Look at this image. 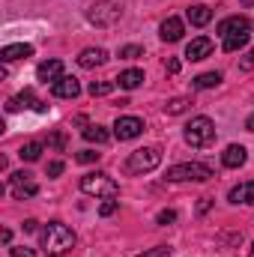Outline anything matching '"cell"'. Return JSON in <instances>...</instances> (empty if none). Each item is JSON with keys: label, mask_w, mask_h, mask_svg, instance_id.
Here are the masks:
<instances>
[{"label": "cell", "mask_w": 254, "mask_h": 257, "mask_svg": "<svg viewBox=\"0 0 254 257\" xmlns=\"http://www.w3.org/2000/svg\"><path fill=\"white\" fill-rule=\"evenodd\" d=\"M39 242H42V251L51 257L66 254L69 248H75V230L66 227L63 221H48L39 233Z\"/></svg>", "instance_id": "cell-1"}, {"label": "cell", "mask_w": 254, "mask_h": 257, "mask_svg": "<svg viewBox=\"0 0 254 257\" xmlns=\"http://www.w3.org/2000/svg\"><path fill=\"white\" fill-rule=\"evenodd\" d=\"M183 138H186V144H189V147L203 150V147H209V144L215 141V123H212L209 117H191L189 123H186Z\"/></svg>", "instance_id": "cell-2"}, {"label": "cell", "mask_w": 254, "mask_h": 257, "mask_svg": "<svg viewBox=\"0 0 254 257\" xmlns=\"http://www.w3.org/2000/svg\"><path fill=\"white\" fill-rule=\"evenodd\" d=\"M162 165V150L159 147H141L129 153L126 159V174H150Z\"/></svg>", "instance_id": "cell-3"}, {"label": "cell", "mask_w": 254, "mask_h": 257, "mask_svg": "<svg viewBox=\"0 0 254 257\" xmlns=\"http://www.w3.org/2000/svg\"><path fill=\"white\" fill-rule=\"evenodd\" d=\"M81 192L90 194V197L111 200V197L120 194V186H117L108 174H84V177H81Z\"/></svg>", "instance_id": "cell-4"}, {"label": "cell", "mask_w": 254, "mask_h": 257, "mask_svg": "<svg viewBox=\"0 0 254 257\" xmlns=\"http://www.w3.org/2000/svg\"><path fill=\"white\" fill-rule=\"evenodd\" d=\"M209 177H212V171H209L206 165H200V162L174 165V168H168V174H165V180H171V183H206Z\"/></svg>", "instance_id": "cell-5"}, {"label": "cell", "mask_w": 254, "mask_h": 257, "mask_svg": "<svg viewBox=\"0 0 254 257\" xmlns=\"http://www.w3.org/2000/svg\"><path fill=\"white\" fill-rule=\"evenodd\" d=\"M87 18H90L96 27H111V24L120 18V6L111 3V0H99V3H93V6L87 9Z\"/></svg>", "instance_id": "cell-6"}, {"label": "cell", "mask_w": 254, "mask_h": 257, "mask_svg": "<svg viewBox=\"0 0 254 257\" xmlns=\"http://www.w3.org/2000/svg\"><path fill=\"white\" fill-rule=\"evenodd\" d=\"M9 183H12V194H15L18 200H24V197H33V194L39 192V186L33 183V174H27V171H18V174H12V177H9Z\"/></svg>", "instance_id": "cell-7"}, {"label": "cell", "mask_w": 254, "mask_h": 257, "mask_svg": "<svg viewBox=\"0 0 254 257\" xmlns=\"http://www.w3.org/2000/svg\"><path fill=\"white\" fill-rule=\"evenodd\" d=\"M144 132V120L141 117H117L114 123V138L117 141H132Z\"/></svg>", "instance_id": "cell-8"}, {"label": "cell", "mask_w": 254, "mask_h": 257, "mask_svg": "<svg viewBox=\"0 0 254 257\" xmlns=\"http://www.w3.org/2000/svg\"><path fill=\"white\" fill-rule=\"evenodd\" d=\"M209 54H212V39H206V36H197L186 45V60H191V63L206 60Z\"/></svg>", "instance_id": "cell-9"}, {"label": "cell", "mask_w": 254, "mask_h": 257, "mask_svg": "<svg viewBox=\"0 0 254 257\" xmlns=\"http://www.w3.org/2000/svg\"><path fill=\"white\" fill-rule=\"evenodd\" d=\"M251 30V21L245 15H230L218 24V36H233V33H248Z\"/></svg>", "instance_id": "cell-10"}, {"label": "cell", "mask_w": 254, "mask_h": 257, "mask_svg": "<svg viewBox=\"0 0 254 257\" xmlns=\"http://www.w3.org/2000/svg\"><path fill=\"white\" fill-rule=\"evenodd\" d=\"M183 33H186V24H183V18L171 15L168 21H162V30H159V36H162L165 42H180V39H183Z\"/></svg>", "instance_id": "cell-11"}, {"label": "cell", "mask_w": 254, "mask_h": 257, "mask_svg": "<svg viewBox=\"0 0 254 257\" xmlns=\"http://www.w3.org/2000/svg\"><path fill=\"white\" fill-rule=\"evenodd\" d=\"M21 108H36V111H45V102H39V99L33 96V90H24V93H18L15 99H9V102H6V111H21Z\"/></svg>", "instance_id": "cell-12"}, {"label": "cell", "mask_w": 254, "mask_h": 257, "mask_svg": "<svg viewBox=\"0 0 254 257\" xmlns=\"http://www.w3.org/2000/svg\"><path fill=\"white\" fill-rule=\"evenodd\" d=\"M248 162V150L242 144H230L224 153H221V165L224 168H242Z\"/></svg>", "instance_id": "cell-13"}, {"label": "cell", "mask_w": 254, "mask_h": 257, "mask_svg": "<svg viewBox=\"0 0 254 257\" xmlns=\"http://www.w3.org/2000/svg\"><path fill=\"white\" fill-rule=\"evenodd\" d=\"M51 93H54L57 99H75V96L81 93V84H78V78H72V75H63L57 84H51Z\"/></svg>", "instance_id": "cell-14"}, {"label": "cell", "mask_w": 254, "mask_h": 257, "mask_svg": "<svg viewBox=\"0 0 254 257\" xmlns=\"http://www.w3.org/2000/svg\"><path fill=\"white\" fill-rule=\"evenodd\" d=\"M36 78L39 81H51V84H57L60 78H63V60H45V63H39V69H36Z\"/></svg>", "instance_id": "cell-15"}, {"label": "cell", "mask_w": 254, "mask_h": 257, "mask_svg": "<svg viewBox=\"0 0 254 257\" xmlns=\"http://www.w3.org/2000/svg\"><path fill=\"white\" fill-rule=\"evenodd\" d=\"M105 60H108V51L105 48H84L78 54V66L81 69H96V66H102Z\"/></svg>", "instance_id": "cell-16"}, {"label": "cell", "mask_w": 254, "mask_h": 257, "mask_svg": "<svg viewBox=\"0 0 254 257\" xmlns=\"http://www.w3.org/2000/svg\"><path fill=\"white\" fill-rule=\"evenodd\" d=\"M30 54H33V45H27V42H12V45H3L0 60H3V63H12V60L30 57Z\"/></svg>", "instance_id": "cell-17"}, {"label": "cell", "mask_w": 254, "mask_h": 257, "mask_svg": "<svg viewBox=\"0 0 254 257\" xmlns=\"http://www.w3.org/2000/svg\"><path fill=\"white\" fill-rule=\"evenodd\" d=\"M230 203H248V206H254V180L251 183H239L236 189H230Z\"/></svg>", "instance_id": "cell-18"}, {"label": "cell", "mask_w": 254, "mask_h": 257, "mask_svg": "<svg viewBox=\"0 0 254 257\" xmlns=\"http://www.w3.org/2000/svg\"><path fill=\"white\" fill-rule=\"evenodd\" d=\"M186 18H189L194 27H206V24L212 21V9H209V6H203V3H197V6H189Z\"/></svg>", "instance_id": "cell-19"}, {"label": "cell", "mask_w": 254, "mask_h": 257, "mask_svg": "<svg viewBox=\"0 0 254 257\" xmlns=\"http://www.w3.org/2000/svg\"><path fill=\"white\" fill-rule=\"evenodd\" d=\"M221 84V72H203L191 81V90H212Z\"/></svg>", "instance_id": "cell-20"}, {"label": "cell", "mask_w": 254, "mask_h": 257, "mask_svg": "<svg viewBox=\"0 0 254 257\" xmlns=\"http://www.w3.org/2000/svg\"><path fill=\"white\" fill-rule=\"evenodd\" d=\"M117 84H120L123 90H135V87L144 84V72H141V69H126V72H120Z\"/></svg>", "instance_id": "cell-21"}, {"label": "cell", "mask_w": 254, "mask_h": 257, "mask_svg": "<svg viewBox=\"0 0 254 257\" xmlns=\"http://www.w3.org/2000/svg\"><path fill=\"white\" fill-rule=\"evenodd\" d=\"M248 39H251V33H233V36H224V51H227V54H233V51L245 48V45H248Z\"/></svg>", "instance_id": "cell-22"}, {"label": "cell", "mask_w": 254, "mask_h": 257, "mask_svg": "<svg viewBox=\"0 0 254 257\" xmlns=\"http://www.w3.org/2000/svg\"><path fill=\"white\" fill-rule=\"evenodd\" d=\"M81 135H84V141H90V144H105V141L111 138L108 128H102V126H87Z\"/></svg>", "instance_id": "cell-23"}, {"label": "cell", "mask_w": 254, "mask_h": 257, "mask_svg": "<svg viewBox=\"0 0 254 257\" xmlns=\"http://www.w3.org/2000/svg\"><path fill=\"white\" fill-rule=\"evenodd\" d=\"M18 156H21L24 162H36V159L42 156V144H39V141H27V144L18 150Z\"/></svg>", "instance_id": "cell-24"}, {"label": "cell", "mask_w": 254, "mask_h": 257, "mask_svg": "<svg viewBox=\"0 0 254 257\" xmlns=\"http://www.w3.org/2000/svg\"><path fill=\"white\" fill-rule=\"evenodd\" d=\"M189 99H183V96H180V99H171V102H168V105H165V114H168V117H177V114H186V111H189Z\"/></svg>", "instance_id": "cell-25"}, {"label": "cell", "mask_w": 254, "mask_h": 257, "mask_svg": "<svg viewBox=\"0 0 254 257\" xmlns=\"http://www.w3.org/2000/svg\"><path fill=\"white\" fill-rule=\"evenodd\" d=\"M87 90H90V96H108L114 90V81H93Z\"/></svg>", "instance_id": "cell-26"}, {"label": "cell", "mask_w": 254, "mask_h": 257, "mask_svg": "<svg viewBox=\"0 0 254 257\" xmlns=\"http://www.w3.org/2000/svg\"><path fill=\"white\" fill-rule=\"evenodd\" d=\"M120 57L123 60H138V57H144V48L141 45H123L120 48Z\"/></svg>", "instance_id": "cell-27"}, {"label": "cell", "mask_w": 254, "mask_h": 257, "mask_svg": "<svg viewBox=\"0 0 254 257\" xmlns=\"http://www.w3.org/2000/svg\"><path fill=\"white\" fill-rule=\"evenodd\" d=\"M99 156H102V153H93V150H84V153H78L75 159H78L81 165H93V162H99Z\"/></svg>", "instance_id": "cell-28"}, {"label": "cell", "mask_w": 254, "mask_h": 257, "mask_svg": "<svg viewBox=\"0 0 254 257\" xmlns=\"http://www.w3.org/2000/svg\"><path fill=\"white\" fill-rule=\"evenodd\" d=\"M117 206H120V203L111 197V200H105V203L99 206V215H102V218H108V215H114V212H117Z\"/></svg>", "instance_id": "cell-29"}, {"label": "cell", "mask_w": 254, "mask_h": 257, "mask_svg": "<svg viewBox=\"0 0 254 257\" xmlns=\"http://www.w3.org/2000/svg\"><path fill=\"white\" fill-rule=\"evenodd\" d=\"M156 221H159L162 227H168L171 221H177V212H174V209H162V212L156 215Z\"/></svg>", "instance_id": "cell-30"}, {"label": "cell", "mask_w": 254, "mask_h": 257, "mask_svg": "<svg viewBox=\"0 0 254 257\" xmlns=\"http://www.w3.org/2000/svg\"><path fill=\"white\" fill-rule=\"evenodd\" d=\"M138 257H171V248L168 245H156V248H150V251H144Z\"/></svg>", "instance_id": "cell-31"}, {"label": "cell", "mask_w": 254, "mask_h": 257, "mask_svg": "<svg viewBox=\"0 0 254 257\" xmlns=\"http://www.w3.org/2000/svg\"><path fill=\"white\" fill-rule=\"evenodd\" d=\"M63 162H51V165H48V177H60V174H63Z\"/></svg>", "instance_id": "cell-32"}, {"label": "cell", "mask_w": 254, "mask_h": 257, "mask_svg": "<svg viewBox=\"0 0 254 257\" xmlns=\"http://www.w3.org/2000/svg\"><path fill=\"white\" fill-rule=\"evenodd\" d=\"M9 251H12V257H36L33 248H24V245H21V248H9Z\"/></svg>", "instance_id": "cell-33"}, {"label": "cell", "mask_w": 254, "mask_h": 257, "mask_svg": "<svg viewBox=\"0 0 254 257\" xmlns=\"http://www.w3.org/2000/svg\"><path fill=\"white\" fill-rule=\"evenodd\" d=\"M165 69H168L171 75H177V72H180V60H177V57H168V60H165Z\"/></svg>", "instance_id": "cell-34"}, {"label": "cell", "mask_w": 254, "mask_h": 257, "mask_svg": "<svg viewBox=\"0 0 254 257\" xmlns=\"http://www.w3.org/2000/svg\"><path fill=\"white\" fill-rule=\"evenodd\" d=\"M51 144H54V147H60V150H63V147H66V138H63V135H54V138H51Z\"/></svg>", "instance_id": "cell-35"}, {"label": "cell", "mask_w": 254, "mask_h": 257, "mask_svg": "<svg viewBox=\"0 0 254 257\" xmlns=\"http://www.w3.org/2000/svg\"><path fill=\"white\" fill-rule=\"evenodd\" d=\"M24 230H27V233H30V230H36V221H33V218H27V221H24Z\"/></svg>", "instance_id": "cell-36"}, {"label": "cell", "mask_w": 254, "mask_h": 257, "mask_svg": "<svg viewBox=\"0 0 254 257\" xmlns=\"http://www.w3.org/2000/svg\"><path fill=\"white\" fill-rule=\"evenodd\" d=\"M245 128H248V132H254V114L248 117V120H245Z\"/></svg>", "instance_id": "cell-37"}, {"label": "cell", "mask_w": 254, "mask_h": 257, "mask_svg": "<svg viewBox=\"0 0 254 257\" xmlns=\"http://www.w3.org/2000/svg\"><path fill=\"white\" fill-rule=\"evenodd\" d=\"M239 3H242V6H254V0H239Z\"/></svg>", "instance_id": "cell-38"}, {"label": "cell", "mask_w": 254, "mask_h": 257, "mask_svg": "<svg viewBox=\"0 0 254 257\" xmlns=\"http://www.w3.org/2000/svg\"><path fill=\"white\" fill-rule=\"evenodd\" d=\"M251 257H254V245H251Z\"/></svg>", "instance_id": "cell-39"}]
</instances>
